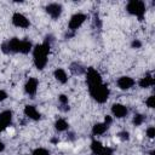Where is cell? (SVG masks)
<instances>
[{
	"mask_svg": "<svg viewBox=\"0 0 155 155\" xmlns=\"http://www.w3.org/2000/svg\"><path fill=\"white\" fill-rule=\"evenodd\" d=\"M12 121V113L10 110L2 111L0 114V132H2Z\"/></svg>",
	"mask_w": 155,
	"mask_h": 155,
	"instance_id": "cell-8",
	"label": "cell"
},
{
	"mask_svg": "<svg viewBox=\"0 0 155 155\" xmlns=\"http://www.w3.org/2000/svg\"><path fill=\"white\" fill-rule=\"evenodd\" d=\"M88 91H90V94L91 97L97 101L98 103H104L108 97H109V88L107 85H104L103 82L99 84V85H96V86H92V87H88Z\"/></svg>",
	"mask_w": 155,
	"mask_h": 155,
	"instance_id": "cell-2",
	"label": "cell"
},
{
	"mask_svg": "<svg viewBox=\"0 0 155 155\" xmlns=\"http://www.w3.org/2000/svg\"><path fill=\"white\" fill-rule=\"evenodd\" d=\"M134 80L130 76H121L119 80H117V86L121 88V90H130L131 87L134 86Z\"/></svg>",
	"mask_w": 155,
	"mask_h": 155,
	"instance_id": "cell-9",
	"label": "cell"
},
{
	"mask_svg": "<svg viewBox=\"0 0 155 155\" xmlns=\"http://www.w3.org/2000/svg\"><path fill=\"white\" fill-rule=\"evenodd\" d=\"M58 98H59V102H61L63 105H67V104H68V97H67V96H64V94H61Z\"/></svg>",
	"mask_w": 155,
	"mask_h": 155,
	"instance_id": "cell-26",
	"label": "cell"
},
{
	"mask_svg": "<svg viewBox=\"0 0 155 155\" xmlns=\"http://www.w3.org/2000/svg\"><path fill=\"white\" fill-rule=\"evenodd\" d=\"M127 11L131 15H134L136 17H138L140 21L143 19V16L145 13V5L143 1L139 0H132L127 4Z\"/></svg>",
	"mask_w": 155,
	"mask_h": 155,
	"instance_id": "cell-3",
	"label": "cell"
},
{
	"mask_svg": "<svg viewBox=\"0 0 155 155\" xmlns=\"http://www.w3.org/2000/svg\"><path fill=\"white\" fill-rule=\"evenodd\" d=\"M147 136H148L149 138H154V136H155V128H154L153 126L147 130Z\"/></svg>",
	"mask_w": 155,
	"mask_h": 155,
	"instance_id": "cell-24",
	"label": "cell"
},
{
	"mask_svg": "<svg viewBox=\"0 0 155 155\" xmlns=\"http://www.w3.org/2000/svg\"><path fill=\"white\" fill-rule=\"evenodd\" d=\"M12 23L16 27H18V28H28L29 24H30L29 21H28V18L24 15L19 13V12L13 13V16H12Z\"/></svg>",
	"mask_w": 155,
	"mask_h": 155,
	"instance_id": "cell-6",
	"label": "cell"
},
{
	"mask_svg": "<svg viewBox=\"0 0 155 155\" xmlns=\"http://www.w3.org/2000/svg\"><path fill=\"white\" fill-rule=\"evenodd\" d=\"M117 136H119V138H120L121 140H127V139L130 138V137H128L130 134H128V132H127V131H122V132H120Z\"/></svg>",
	"mask_w": 155,
	"mask_h": 155,
	"instance_id": "cell-23",
	"label": "cell"
},
{
	"mask_svg": "<svg viewBox=\"0 0 155 155\" xmlns=\"http://www.w3.org/2000/svg\"><path fill=\"white\" fill-rule=\"evenodd\" d=\"M111 113L115 117L121 119V117H125L127 115V108L122 104H114L111 107Z\"/></svg>",
	"mask_w": 155,
	"mask_h": 155,
	"instance_id": "cell-10",
	"label": "cell"
},
{
	"mask_svg": "<svg viewBox=\"0 0 155 155\" xmlns=\"http://www.w3.org/2000/svg\"><path fill=\"white\" fill-rule=\"evenodd\" d=\"M86 81H87L88 87H92V86L99 85V84H102L101 74H99L96 69L90 68V69L87 70V74H86Z\"/></svg>",
	"mask_w": 155,
	"mask_h": 155,
	"instance_id": "cell-4",
	"label": "cell"
},
{
	"mask_svg": "<svg viewBox=\"0 0 155 155\" xmlns=\"http://www.w3.org/2000/svg\"><path fill=\"white\" fill-rule=\"evenodd\" d=\"M85 19H86V15H84V13H75L70 18V21H69V30L75 31L78 28L81 27V24L85 22Z\"/></svg>",
	"mask_w": 155,
	"mask_h": 155,
	"instance_id": "cell-5",
	"label": "cell"
},
{
	"mask_svg": "<svg viewBox=\"0 0 155 155\" xmlns=\"http://www.w3.org/2000/svg\"><path fill=\"white\" fill-rule=\"evenodd\" d=\"M147 105L149 108H154L155 107V97L154 96H150L148 99H147Z\"/></svg>",
	"mask_w": 155,
	"mask_h": 155,
	"instance_id": "cell-22",
	"label": "cell"
},
{
	"mask_svg": "<svg viewBox=\"0 0 155 155\" xmlns=\"http://www.w3.org/2000/svg\"><path fill=\"white\" fill-rule=\"evenodd\" d=\"M54 78H56L59 82H62V84H65V82L68 81L67 73H65L63 69H61V68H58V69L54 70Z\"/></svg>",
	"mask_w": 155,
	"mask_h": 155,
	"instance_id": "cell-15",
	"label": "cell"
},
{
	"mask_svg": "<svg viewBox=\"0 0 155 155\" xmlns=\"http://www.w3.org/2000/svg\"><path fill=\"white\" fill-rule=\"evenodd\" d=\"M140 46H142V42L139 40H133L132 41V47L133 48H139Z\"/></svg>",
	"mask_w": 155,
	"mask_h": 155,
	"instance_id": "cell-27",
	"label": "cell"
},
{
	"mask_svg": "<svg viewBox=\"0 0 155 155\" xmlns=\"http://www.w3.org/2000/svg\"><path fill=\"white\" fill-rule=\"evenodd\" d=\"M50 41H51V39H48V36H47L42 44H39L33 48L34 64L40 70L44 69L47 63V54L50 52Z\"/></svg>",
	"mask_w": 155,
	"mask_h": 155,
	"instance_id": "cell-1",
	"label": "cell"
},
{
	"mask_svg": "<svg viewBox=\"0 0 155 155\" xmlns=\"http://www.w3.org/2000/svg\"><path fill=\"white\" fill-rule=\"evenodd\" d=\"M103 145H102V143L101 142H98V140H93L92 143H91V150H92V153L94 154V155H99V153L103 150Z\"/></svg>",
	"mask_w": 155,
	"mask_h": 155,
	"instance_id": "cell-17",
	"label": "cell"
},
{
	"mask_svg": "<svg viewBox=\"0 0 155 155\" xmlns=\"http://www.w3.org/2000/svg\"><path fill=\"white\" fill-rule=\"evenodd\" d=\"M70 70H71L74 74H81L85 69H84L80 64H78V63H73V64L70 65Z\"/></svg>",
	"mask_w": 155,
	"mask_h": 155,
	"instance_id": "cell-19",
	"label": "cell"
},
{
	"mask_svg": "<svg viewBox=\"0 0 155 155\" xmlns=\"http://www.w3.org/2000/svg\"><path fill=\"white\" fill-rule=\"evenodd\" d=\"M46 12L53 18V19H57L61 13H62V5L61 4H57V2H53V4H50L46 6Z\"/></svg>",
	"mask_w": 155,
	"mask_h": 155,
	"instance_id": "cell-7",
	"label": "cell"
},
{
	"mask_svg": "<svg viewBox=\"0 0 155 155\" xmlns=\"http://www.w3.org/2000/svg\"><path fill=\"white\" fill-rule=\"evenodd\" d=\"M108 125H105L104 122L103 124H96L94 126H93V128H92V133L94 134V136H99V134H103L107 130H108Z\"/></svg>",
	"mask_w": 155,
	"mask_h": 155,
	"instance_id": "cell-14",
	"label": "cell"
},
{
	"mask_svg": "<svg viewBox=\"0 0 155 155\" xmlns=\"http://www.w3.org/2000/svg\"><path fill=\"white\" fill-rule=\"evenodd\" d=\"M99 155H113V150L110 148H103V150L99 153Z\"/></svg>",
	"mask_w": 155,
	"mask_h": 155,
	"instance_id": "cell-25",
	"label": "cell"
},
{
	"mask_svg": "<svg viewBox=\"0 0 155 155\" xmlns=\"http://www.w3.org/2000/svg\"><path fill=\"white\" fill-rule=\"evenodd\" d=\"M54 126H56V128L58 130V131H65V130H68V122L64 120V119H58L57 121H56V124H54Z\"/></svg>",
	"mask_w": 155,
	"mask_h": 155,
	"instance_id": "cell-18",
	"label": "cell"
},
{
	"mask_svg": "<svg viewBox=\"0 0 155 155\" xmlns=\"http://www.w3.org/2000/svg\"><path fill=\"white\" fill-rule=\"evenodd\" d=\"M138 84H139V86H140L142 88H148V87H150V86H153V85L155 84V80H154L153 75L148 74V75H145L144 78H142Z\"/></svg>",
	"mask_w": 155,
	"mask_h": 155,
	"instance_id": "cell-13",
	"label": "cell"
},
{
	"mask_svg": "<svg viewBox=\"0 0 155 155\" xmlns=\"http://www.w3.org/2000/svg\"><path fill=\"white\" fill-rule=\"evenodd\" d=\"M25 92L29 94V96H34L36 93V90H38V80L35 78H30L27 84H25Z\"/></svg>",
	"mask_w": 155,
	"mask_h": 155,
	"instance_id": "cell-11",
	"label": "cell"
},
{
	"mask_svg": "<svg viewBox=\"0 0 155 155\" xmlns=\"http://www.w3.org/2000/svg\"><path fill=\"white\" fill-rule=\"evenodd\" d=\"M143 121H144V116H143V115H140V114H136V115H134V117H133V125H134V126L142 125Z\"/></svg>",
	"mask_w": 155,
	"mask_h": 155,
	"instance_id": "cell-20",
	"label": "cell"
},
{
	"mask_svg": "<svg viewBox=\"0 0 155 155\" xmlns=\"http://www.w3.org/2000/svg\"><path fill=\"white\" fill-rule=\"evenodd\" d=\"M31 51V44L28 41V40H21V44H19V53H29Z\"/></svg>",
	"mask_w": 155,
	"mask_h": 155,
	"instance_id": "cell-16",
	"label": "cell"
},
{
	"mask_svg": "<svg viewBox=\"0 0 155 155\" xmlns=\"http://www.w3.org/2000/svg\"><path fill=\"white\" fill-rule=\"evenodd\" d=\"M24 114L29 117V119H33V120H39L41 117L40 113L36 110V108L34 105H25L24 108Z\"/></svg>",
	"mask_w": 155,
	"mask_h": 155,
	"instance_id": "cell-12",
	"label": "cell"
},
{
	"mask_svg": "<svg viewBox=\"0 0 155 155\" xmlns=\"http://www.w3.org/2000/svg\"><path fill=\"white\" fill-rule=\"evenodd\" d=\"M4 149H5V145H4V143H2V142H0V153H1Z\"/></svg>",
	"mask_w": 155,
	"mask_h": 155,
	"instance_id": "cell-30",
	"label": "cell"
},
{
	"mask_svg": "<svg viewBox=\"0 0 155 155\" xmlns=\"http://www.w3.org/2000/svg\"><path fill=\"white\" fill-rule=\"evenodd\" d=\"M7 98V94H6V92L5 91H2V90H0V102H2L4 99H6Z\"/></svg>",
	"mask_w": 155,
	"mask_h": 155,
	"instance_id": "cell-28",
	"label": "cell"
},
{
	"mask_svg": "<svg viewBox=\"0 0 155 155\" xmlns=\"http://www.w3.org/2000/svg\"><path fill=\"white\" fill-rule=\"evenodd\" d=\"M33 155H50V153L44 148H38L33 151Z\"/></svg>",
	"mask_w": 155,
	"mask_h": 155,
	"instance_id": "cell-21",
	"label": "cell"
},
{
	"mask_svg": "<svg viewBox=\"0 0 155 155\" xmlns=\"http://www.w3.org/2000/svg\"><path fill=\"white\" fill-rule=\"evenodd\" d=\"M104 124L109 126V125L111 124V117H110V116H105V120H104Z\"/></svg>",
	"mask_w": 155,
	"mask_h": 155,
	"instance_id": "cell-29",
	"label": "cell"
}]
</instances>
